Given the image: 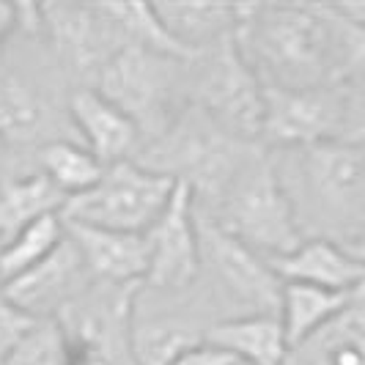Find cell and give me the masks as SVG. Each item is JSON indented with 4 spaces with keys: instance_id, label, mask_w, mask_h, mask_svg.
Instances as JSON below:
<instances>
[{
    "instance_id": "cell-26",
    "label": "cell",
    "mask_w": 365,
    "mask_h": 365,
    "mask_svg": "<svg viewBox=\"0 0 365 365\" xmlns=\"http://www.w3.org/2000/svg\"><path fill=\"white\" fill-rule=\"evenodd\" d=\"M38 324V319L28 316L25 311H19L17 305L3 294L0 289V365H6V360L14 354V349L34 332Z\"/></svg>"
},
{
    "instance_id": "cell-9",
    "label": "cell",
    "mask_w": 365,
    "mask_h": 365,
    "mask_svg": "<svg viewBox=\"0 0 365 365\" xmlns=\"http://www.w3.org/2000/svg\"><path fill=\"white\" fill-rule=\"evenodd\" d=\"M38 25L50 34L61 63L93 83L113 55L127 47L105 3H44Z\"/></svg>"
},
{
    "instance_id": "cell-4",
    "label": "cell",
    "mask_w": 365,
    "mask_h": 365,
    "mask_svg": "<svg viewBox=\"0 0 365 365\" xmlns=\"http://www.w3.org/2000/svg\"><path fill=\"white\" fill-rule=\"evenodd\" d=\"M176 179L148 170L138 160L108 165L99 184L66 203L63 220L121 234H146L170 201Z\"/></svg>"
},
{
    "instance_id": "cell-31",
    "label": "cell",
    "mask_w": 365,
    "mask_h": 365,
    "mask_svg": "<svg viewBox=\"0 0 365 365\" xmlns=\"http://www.w3.org/2000/svg\"><path fill=\"white\" fill-rule=\"evenodd\" d=\"M346 250L360 261V267L365 269V231H360L351 242H346Z\"/></svg>"
},
{
    "instance_id": "cell-24",
    "label": "cell",
    "mask_w": 365,
    "mask_h": 365,
    "mask_svg": "<svg viewBox=\"0 0 365 365\" xmlns=\"http://www.w3.org/2000/svg\"><path fill=\"white\" fill-rule=\"evenodd\" d=\"M6 365H77V357L66 327L58 319H47L14 349Z\"/></svg>"
},
{
    "instance_id": "cell-32",
    "label": "cell",
    "mask_w": 365,
    "mask_h": 365,
    "mask_svg": "<svg viewBox=\"0 0 365 365\" xmlns=\"http://www.w3.org/2000/svg\"><path fill=\"white\" fill-rule=\"evenodd\" d=\"M0 289H3V280H0Z\"/></svg>"
},
{
    "instance_id": "cell-15",
    "label": "cell",
    "mask_w": 365,
    "mask_h": 365,
    "mask_svg": "<svg viewBox=\"0 0 365 365\" xmlns=\"http://www.w3.org/2000/svg\"><path fill=\"white\" fill-rule=\"evenodd\" d=\"M165 31L192 55H201L220 41L237 36L239 3H201V0H165L154 3Z\"/></svg>"
},
{
    "instance_id": "cell-21",
    "label": "cell",
    "mask_w": 365,
    "mask_h": 365,
    "mask_svg": "<svg viewBox=\"0 0 365 365\" xmlns=\"http://www.w3.org/2000/svg\"><path fill=\"white\" fill-rule=\"evenodd\" d=\"M110 17L115 19L118 31L127 44L143 47L151 53L168 55V58H179V61H198V55L184 50L176 38L165 31L163 19L157 17L154 3H140V0H129V3H105Z\"/></svg>"
},
{
    "instance_id": "cell-14",
    "label": "cell",
    "mask_w": 365,
    "mask_h": 365,
    "mask_svg": "<svg viewBox=\"0 0 365 365\" xmlns=\"http://www.w3.org/2000/svg\"><path fill=\"white\" fill-rule=\"evenodd\" d=\"M69 115L83 138V146L105 168L132 160L129 154L138 148L143 132L108 96H102L96 88H77L69 96Z\"/></svg>"
},
{
    "instance_id": "cell-10",
    "label": "cell",
    "mask_w": 365,
    "mask_h": 365,
    "mask_svg": "<svg viewBox=\"0 0 365 365\" xmlns=\"http://www.w3.org/2000/svg\"><path fill=\"white\" fill-rule=\"evenodd\" d=\"M146 283L160 292H187L203 272L198 203L190 184L179 182L165 212L146 231Z\"/></svg>"
},
{
    "instance_id": "cell-2",
    "label": "cell",
    "mask_w": 365,
    "mask_h": 365,
    "mask_svg": "<svg viewBox=\"0 0 365 365\" xmlns=\"http://www.w3.org/2000/svg\"><path fill=\"white\" fill-rule=\"evenodd\" d=\"M302 239L346 245L365 231V148L346 140L272 151Z\"/></svg>"
},
{
    "instance_id": "cell-19",
    "label": "cell",
    "mask_w": 365,
    "mask_h": 365,
    "mask_svg": "<svg viewBox=\"0 0 365 365\" xmlns=\"http://www.w3.org/2000/svg\"><path fill=\"white\" fill-rule=\"evenodd\" d=\"M365 292L344 294V292H327V289H316V286H302V283H283L280 294V324L289 338V349L299 341H305L319 327H324L332 322L338 313H344L360 299Z\"/></svg>"
},
{
    "instance_id": "cell-25",
    "label": "cell",
    "mask_w": 365,
    "mask_h": 365,
    "mask_svg": "<svg viewBox=\"0 0 365 365\" xmlns=\"http://www.w3.org/2000/svg\"><path fill=\"white\" fill-rule=\"evenodd\" d=\"M335 22L341 44V83H365V25H354L341 14H335Z\"/></svg>"
},
{
    "instance_id": "cell-1",
    "label": "cell",
    "mask_w": 365,
    "mask_h": 365,
    "mask_svg": "<svg viewBox=\"0 0 365 365\" xmlns=\"http://www.w3.org/2000/svg\"><path fill=\"white\" fill-rule=\"evenodd\" d=\"M234 38L267 88L341 83L338 22L324 3H239Z\"/></svg>"
},
{
    "instance_id": "cell-20",
    "label": "cell",
    "mask_w": 365,
    "mask_h": 365,
    "mask_svg": "<svg viewBox=\"0 0 365 365\" xmlns=\"http://www.w3.org/2000/svg\"><path fill=\"white\" fill-rule=\"evenodd\" d=\"M38 173H44L72 201L99 184L105 165L86 146L53 140V143H44L38 148Z\"/></svg>"
},
{
    "instance_id": "cell-6",
    "label": "cell",
    "mask_w": 365,
    "mask_h": 365,
    "mask_svg": "<svg viewBox=\"0 0 365 365\" xmlns=\"http://www.w3.org/2000/svg\"><path fill=\"white\" fill-rule=\"evenodd\" d=\"M195 108H201L217 127L245 143L261 140L264 127V86L239 53L237 38L220 41L195 61Z\"/></svg>"
},
{
    "instance_id": "cell-22",
    "label": "cell",
    "mask_w": 365,
    "mask_h": 365,
    "mask_svg": "<svg viewBox=\"0 0 365 365\" xmlns=\"http://www.w3.org/2000/svg\"><path fill=\"white\" fill-rule=\"evenodd\" d=\"M66 239L63 215L38 220L36 225L25 228L17 239H11L6 247H0V280L3 286L11 283L19 274L31 272L41 261L53 256Z\"/></svg>"
},
{
    "instance_id": "cell-16",
    "label": "cell",
    "mask_w": 365,
    "mask_h": 365,
    "mask_svg": "<svg viewBox=\"0 0 365 365\" xmlns=\"http://www.w3.org/2000/svg\"><path fill=\"white\" fill-rule=\"evenodd\" d=\"M203 341L245 365H286L289 357V338L274 313L217 322L206 329Z\"/></svg>"
},
{
    "instance_id": "cell-5",
    "label": "cell",
    "mask_w": 365,
    "mask_h": 365,
    "mask_svg": "<svg viewBox=\"0 0 365 365\" xmlns=\"http://www.w3.org/2000/svg\"><path fill=\"white\" fill-rule=\"evenodd\" d=\"M182 63L187 61L127 44L99 72L93 88L124 110L140 132H154V138H160L182 113H173Z\"/></svg>"
},
{
    "instance_id": "cell-30",
    "label": "cell",
    "mask_w": 365,
    "mask_h": 365,
    "mask_svg": "<svg viewBox=\"0 0 365 365\" xmlns=\"http://www.w3.org/2000/svg\"><path fill=\"white\" fill-rule=\"evenodd\" d=\"M335 9V14L354 22V25H365V3H329Z\"/></svg>"
},
{
    "instance_id": "cell-27",
    "label": "cell",
    "mask_w": 365,
    "mask_h": 365,
    "mask_svg": "<svg viewBox=\"0 0 365 365\" xmlns=\"http://www.w3.org/2000/svg\"><path fill=\"white\" fill-rule=\"evenodd\" d=\"M341 140L365 148V83H344V132Z\"/></svg>"
},
{
    "instance_id": "cell-29",
    "label": "cell",
    "mask_w": 365,
    "mask_h": 365,
    "mask_svg": "<svg viewBox=\"0 0 365 365\" xmlns=\"http://www.w3.org/2000/svg\"><path fill=\"white\" fill-rule=\"evenodd\" d=\"M25 14H28V6L0 0V44H6V38L11 36L19 25H25Z\"/></svg>"
},
{
    "instance_id": "cell-7",
    "label": "cell",
    "mask_w": 365,
    "mask_h": 365,
    "mask_svg": "<svg viewBox=\"0 0 365 365\" xmlns=\"http://www.w3.org/2000/svg\"><path fill=\"white\" fill-rule=\"evenodd\" d=\"M201 225V264L203 272L220 286L231 302L245 308V316L261 313H280V294L283 280L274 274L269 261L247 247L245 242L222 231L217 222L203 217L198 212Z\"/></svg>"
},
{
    "instance_id": "cell-23",
    "label": "cell",
    "mask_w": 365,
    "mask_h": 365,
    "mask_svg": "<svg viewBox=\"0 0 365 365\" xmlns=\"http://www.w3.org/2000/svg\"><path fill=\"white\" fill-rule=\"evenodd\" d=\"M44 124V102L14 74L0 72V140L31 143Z\"/></svg>"
},
{
    "instance_id": "cell-8",
    "label": "cell",
    "mask_w": 365,
    "mask_h": 365,
    "mask_svg": "<svg viewBox=\"0 0 365 365\" xmlns=\"http://www.w3.org/2000/svg\"><path fill=\"white\" fill-rule=\"evenodd\" d=\"M344 83L322 88H267L261 140L269 151L341 140Z\"/></svg>"
},
{
    "instance_id": "cell-18",
    "label": "cell",
    "mask_w": 365,
    "mask_h": 365,
    "mask_svg": "<svg viewBox=\"0 0 365 365\" xmlns=\"http://www.w3.org/2000/svg\"><path fill=\"white\" fill-rule=\"evenodd\" d=\"M69 198L44 173L11 179L0 187V247L17 239L38 220L63 215Z\"/></svg>"
},
{
    "instance_id": "cell-11",
    "label": "cell",
    "mask_w": 365,
    "mask_h": 365,
    "mask_svg": "<svg viewBox=\"0 0 365 365\" xmlns=\"http://www.w3.org/2000/svg\"><path fill=\"white\" fill-rule=\"evenodd\" d=\"M88 272L83 258L77 253L74 242L63 239V245L47 261H41L31 272L19 274L11 283L3 286V294L17 305L19 311L34 316L38 322L53 319L55 311L69 308L72 294L80 289V277Z\"/></svg>"
},
{
    "instance_id": "cell-28",
    "label": "cell",
    "mask_w": 365,
    "mask_h": 365,
    "mask_svg": "<svg viewBox=\"0 0 365 365\" xmlns=\"http://www.w3.org/2000/svg\"><path fill=\"white\" fill-rule=\"evenodd\" d=\"M237 360L231 354H225L222 349L212 346L206 341H198L192 346H187L182 354H176L168 365H234Z\"/></svg>"
},
{
    "instance_id": "cell-3",
    "label": "cell",
    "mask_w": 365,
    "mask_h": 365,
    "mask_svg": "<svg viewBox=\"0 0 365 365\" xmlns=\"http://www.w3.org/2000/svg\"><path fill=\"white\" fill-rule=\"evenodd\" d=\"M203 217L217 222L222 231L264 258L286 256L305 242L286 187L277 176L272 151L258 143L247 151L237 173L225 184L217 201L209 206V212H203Z\"/></svg>"
},
{
    "instance_id": "cell-12",
    "label": "cell",
    "mask_w": 365,
    "mask_h": 365,
    "mask_svg": "<svg viewBox=\"0 0 365 365\" xmlns=\"http://www.w3.org/2000/svg\"><path fill=\"white\" fill-rule=\"evenodd\" d=\"M66 234L74 242L88 274L113 286H129V289L146 283V234H121V231H105V228L77 225V222H66Z\"/></svg>"
},
{
    "instance_id": "cell-13",
    "label": "cell",
    "mask_w": 365,
    "mask_h": 365,
    "mask_svg": "<svg viewBox=\"0 0 365 365\" xmlns=\"http://www.w3.org/2000/svg\"><path fill=\"white\" fill-rule=\"evenodd\" d=\"M283 283H302L327 292H365V269L346 250L329 239H305L292 253L267 258Z\"/></svg>"
},
{
    "instance_id": "cell-33",
    "label": "cell",
    "mask_w": 365,
    "mask_h": 365,
    "mask_svg": "<svg viewBox=\"0 0 365 365\" xmlns=\"http://www.w3.org/2000/svg\"><path fill=\"white\" fill-rule=\"evenodd\" d=\"M234 365H245V363H234Z\"/></svg>"
},
{
    "instance_id": "cell-17",
    "label": "cell",
    "mask_w": 365,
    "mask_h": 365,
    "mask_svg": "<svg viewBox=\"0 0 365 365\" xmlns=\"http://www.w3.org/2000/svg\"><path fill=\"white\" fill-rule=\"evenodd\" d=\"M286 365H365V294L289 349Z\"/></svg>"
}]
</instances>
